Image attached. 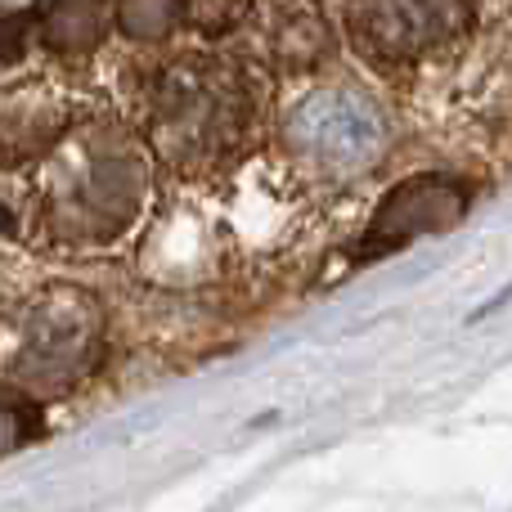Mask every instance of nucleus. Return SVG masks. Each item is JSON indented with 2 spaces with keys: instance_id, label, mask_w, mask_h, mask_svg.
<instances>
[{
  "instance_id": "nucleus-5",
  "label": "nucleus",
  "mask_w": 512,
  "mask_h": 512,
  "mask_svg": "<svg viewBox=\"0 0 512 512\" xmlns=\"http://www.w3.org/2000/svg\"><path fill=\"white\" fill-rule=\"evenodd\" d=\"M283 140L301 167L346 176V171H364V162L378 153L382 122L364 99L328 90V95L292 108V117L283 122Z\"/></svg>"
},
{
  "instance_id": "nucleus-4",
  "label": "nucleus",
  "mask_w": 512,
  "mask_h": 512,
  "mask_svg": "<svg viewBox=\"0 0 512 512\" xmlns=\"http://www.w3.org/2000/svg\"><path fill=\"white\" fill-rule=\"evenodd\" d=\"M477 18V0H346V32L373 63H418L454 45Z\"/></svg>"
},
{
  "instance_id": "nucleus-6",
  "label": "nucleus",
  "mask_w": 512,
  "mask_h": 512,
  "mask_svg": "<svg viewBox=\"0 0 512 512\" xmlns=\"http://www.w3.org/2000/svg\"><path fill=\"white\" fill-rule=\"evenodd\" d=\"M468 212V185L454 176H409L387 194L364 230L360 256H387L423 234L450 230Z\"/></svg>"
},
{
  "instance_id": "nucleus-8",
  "label": "nucleus",
  "mask_w": 512,
  "mask_h": 512,
  "mask_svg": "<svg viewBox=\"0 0 512 512\" xmlns=\"http://www.w3.org/2000/svg\"><path fill=\"white\" fill-rule=\"evenodd\" d=\"M108 32V0H50L41 14V45L63 59L99 50Z\"/></svg>"
},
{
  "instance_id": "nucleus-11",
  "label": "nucleus",
  "mask_w": 512,
  "mask_h": 512,
  "mask_svg": "<svg viewBox=\"0 0 512 512\" xmlns=\"http://www.w3.org/2000/svg\"><path fill=\"white\" fill-rule=\"evenodd\" d=\"M27 441V423H23V409H9L0 405V459H5L9 450H18V445Z\"/></svg>"
},
{
  "instance_id": "nucleus-9",
  "label": "nucleus",
  "mask_w": 512,
  "mask_h": 512,
  "mask_svg": "<svg viewBox=\"0 0 512 512\" xmlns=\"http://www.w3.org/2000/svg\"><path fill=\"white\" fill-rule=\"evenodd\" d=\"M189 18V0H117V27L131 41H162Z\"/></svg>"
},
{
  "instance_id": "nucleus-10",
  "label": "nucleus",
  "mask_w": 512,
  "mask_h": 512,
  "mask_svg": "<svg viewBox=\"0 0 512 512\" xmlns=\"http://www.w3.org/2000/svg\"><path fill=\"white\" fill-rule=\"evenodd\" d=\"M243 9H248V0H189L185 23H194L203 36H221L239 23Z\"/></svg>"
},
{
  "instance_id": "nucleus-3",
  "label": "nucleus",
  "mask_w": 512,
  "mask_h": 512,
  "mask_svg": "<svg viewBox=\"0 0 512 512\" xmlns=\"http://www.w3.org/2000/svg\"><path fill=\"white\" fill-rule=\"evenodd\" d=\"M99 360V306L77 288H50L23 310L14 382L36 396L72 391Z\"/></svg>"
},
{
  "instance_id": "nucleus-2",
  "label": "nucleus",
  "mask_w": 512,
  "mask_h": 512,
  "mask_svg": "<svg viewBox=\"0 0 512 512\" xmlns=\"http://www.w3.org/2000/svg\"><path fill=\"white\" fill-rule=\"evenodd\" d=\"M256 95L239 63L180 54L144 90V135L180 171H203L243 149Z\"/></svg>"
},
{
  "instance_id": "nucleus-1",
  "label": "nucleus",
  "mask_w": 512,
  "mask_h": 512,
  "mask_svg": "<svg viewBox=\"0 0 512 512\" xmlns=\"http://www.w3.org/2000/svg\"><path fill=\"white\" fill-rule=\"evenodd\" d=\"M149 194V167L117 126H86L59 140L41 171V225L54 243H113L135 225Z\"/></svg>"
},
{
  "instance_id": "nucleus-7",
  "label": "nucleus",
  "mask_w": 512,
  "mask_h": 512,
  "mask_svg": "<svg viewBox=\"0 0 512 512\" xmlns=\"http://www.w3.org/2000/svg\"><path fill=\"white\" fill-rule=\"evenodd\" d=\"M59 126L63 99H54L45 86L0 95V153L9 158H36L45 149H59Z\"/></svg>"
}]
</instances>
